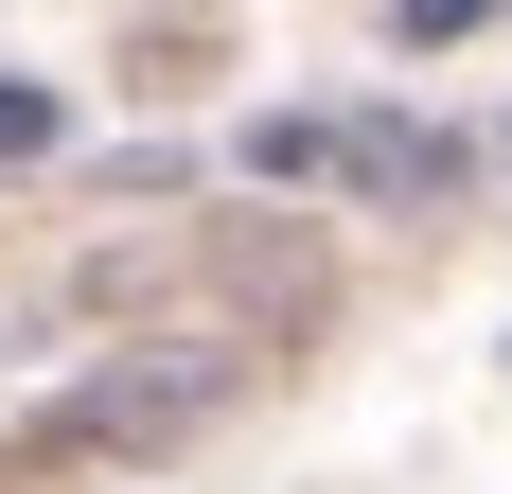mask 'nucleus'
<instances>
[{
    "instance_id": "obj_1",
    "label": "nucleus",
    "mask_w": 512,
    "mask_h": 494,
    "mask_svg": "<svg viewBox=\"0 0 512 494\" xmlns=\"http://www.w3.org/2000/svg\"><path fill=\"white\" fill-rule=\"evenodd\" d=\"M53 142V89H0V159H36Z\"/></svg>"
}]
</instances>
